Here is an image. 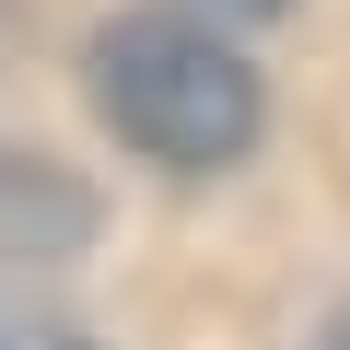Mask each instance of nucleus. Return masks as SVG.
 <instances>
[{
    "label": "nucleus",
    "instance_id": "f257e3e1",
    "mask_svg": "<svg viewBox=\"0 0 350 350\" xmlns=\"http://www.w3.org/2000/svg\"><path fill=\"white\" fill-rule=\"evenodd\" d=\"M82 94H94V117L140 152V163H163V175H234L245 152H257V129H269V82H257V59L211 24V12H117V24H94V47H82Z\"/></svg>",
    "mask_w": 350,
    "mask_h": 350
},
{
    "label": "nucleus",
    "instance_id": "f03ea898",
    "mask_svg": "<svg viewBox=\"0 0 350 350\" xmlns=\"http://www.w3.org/2000/svg\"><path fill=\"white\" fill-rule=\"evenodd\" d=\"M94 245V187L59 152L0 140V269H70Z\"/></svg>",
    "mask_w": 350,
    "mask_h": 350
},
{
    "label": "nucleus",
    "instance_id": "7ed1b4c3",
    "mask_svg": "<svg viewBox=\"0 0 350 350\" xmlns=\"http://www.w3.org/2000/svg\"><path fill=\"white\" fill-rule=\"evenodd\" d=\"M0 350H94L70 315H47V304H24V292H0Z\"/></svg>",
    "mask_w": 350,
    "mask_h": 350
},
{
    "label": "nucleus",
    "instance_id": "20e7f679",
    "mask_svg": "<svg viewBox=\"0 0 350 350\" xmlns=\"http://www.w3.org/2000/svg\"><path fill=\"white\" fill-rule=\"evenodd\" d=\"M187 12H211V24H280L292 0H187Z\"/></svg>",
    "mask_w": 350,
    "mask_h": 350
},
{
    "label": "nucleus",
    "instance_id": "39448f33",
    "mask_svg": "<svg viewBox=\"0 0 350 350\" xmlns=\"http://www.w3.org/2000/svg\"><path fill=\"white\" fill-rule=\"evenodd\" d=\"M315 350H350V315H327V338H315Z\"/></svg>",
    "mask_w": 350,
    "mask_h": 350
}]
</instances>
